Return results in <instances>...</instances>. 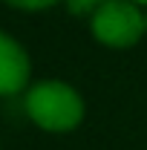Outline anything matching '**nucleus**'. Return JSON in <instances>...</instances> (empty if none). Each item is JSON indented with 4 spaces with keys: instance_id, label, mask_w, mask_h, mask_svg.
<instances>
[{
    "instance_id": "f257e3e1",
    "label": "nucleus",
    "mask_w": 147,
    "mask_h": 150,
    "mask_svg": "<svg viewBox=\"0 0 147 150\" xmlns=\"http://www.w3.org/2000/svg\"><path fill=\"white\" fill-rule=\"evenodd\" d=\"M26 115L40 124L43 130H72L75 124L81 121L84 115V104L72 87L61 84V81H46V84H37L29 90L26 101Z\"/></svg>"
},
{
    "instance_id": "f03ea898",
    "label": "nucleus",
    "mask_w": 147,
    "mask_h": 150,
    "mask_svg": "<svg viewBox=\"0 0 147 150\" xmlns=\"http://www.w3.org/2000/svg\"><path fill=\"white\" fill-rule=\"evenodd\" d=\"M147 29V20L130 0H110L92 15V32L107 46H130Z\"/></svg>"
},
{
    "instance_id": "7ed1b4c3",
    "label": "nucleus",
    "mask_w": 147,
    "mask_h": 150,
    "mask_svg": "<svg viewBox=\"0 0 147 150\" xmlns=\"http://www.w3.org/2000/svg\"><path fill=\"white\" fill-rule=\"evenodd\" d=\"M29 78V58L12 38L0 32V95H12Z\"/></svg>"
},
{
    "instance_id": "20e7f679",
    "label": "nucleus",
    "mask_w": 147,
    "mask_h": 150,
    "mask_svg": "<svg viewBox=\"0 0 147 150\" xmlns=\"http://www.w3.org/2000/svg\"><path fill=\"white\" fill-rule=\"evenodd\" d=\"M104 3H110V0H66V6H69V12L72 15H87V12H98Z\"/></svg>"
},
{
    "instance_id": "39448f33",
    "label": "nucleus",
    "mask_w": 147,
    "mask_h": 150,
    "mask_svg": "<svg viewBox=\"0 0 147 150\" xmlns=\"http://www.w3.org/2000/svg\"><path fill=\"white\" fill-rule=\"evenodd\" d=\"M6 3L20 6V9H46V6H52L55 0H6Z\"/></svg>"
},
{
    "instance_id": "423d86ee",
    "label": "nucleus",
    "mask_w": 147,
    "mask_h": 150,
    "mask_svg": "<svg viewBox=\"0 0 147 150\" xmlns=\"http://www.w3.org/2000/svg\"><path fill=\"white\" fill-rule=\"evenodd\" d=\"M130 3H147V0H130Z\"/></svg>"
}]
</instances>
